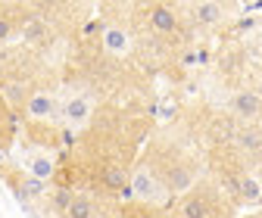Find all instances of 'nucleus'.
<instances>
[{"instance_id":"nucleus-5","label":"nucleus","mask_w":262,"mask_h":218,"mask_svg":"<svg viewBox=\"0 0 262 218\" xmlns=\"http://www.w3.org/2000/svg\"><path fill=\"white\" fill-rule=\"evenodd\" d=\"M0 175H4V181L10 184V190L16 193V200H22V203L41 200V197L47 193V190H44V181L31 178L25 168H10V165H4V168H0Z\"/></svg>"},{"instance_id":"nucleus-21","label":"nucleus","mask_w":262,"mask_h":218,"mask_svg":"<svg viewBox=\"0 0 262 218\" xmlns=\"http://www.w3.org/2000/svg\"><path fill=\"white\" fill-rule=\"evenodd\" d=\"M106 218H125V215H119V212H116V215H106Z\"/></svg>"},{"instance_id":"nucleus-6","label":"nucleus","mask_w":262,"mask_h":218,"mask_svg":"<svg viewBox=\"0 0 262 218\" xmlns=\"http://www.w3.org/2000/svg\"><path fill=\"white\" fill-rule=\"evenodd\" d=\"M56 112H59V106H56L53 90H47V87H35V93L28 97V106H25L28 122H53Z\"/></svg>"},{"instance_id":"nucleus-15","label":"nucleus","mask_w":262,"mask_h":218,"mask_svg":"<svg viewBox=\"0 0 262 218\" xmlns=\"http://www.w3.org/2000/svg\"><path fill=\"white\" fill-rule=\"evenodd\" d=\"M103 47L110 53H125L128 50V35H125L119 25H106L103 28Z\"/></svg>"},{"instance_id":"nucleus-16","label":"nucleus","mask_w":262,"mask_h":218,"mask_svg":"<svg viewBox=\"0 0 262 218\" xmlns=\"http://www.w3.org/2000/svg\"><path fill=\"white\" fill-rule=\"evenodd\" d=\"M237 197H241L244 203H259V200H262V190H259V184H256L250 175H244V178H241V193H237Z\"/></svg>"},{"instance_id":"nucleus-19","label":"nucleus","mask_w":262,"mask_h":218,"mask_svg":"<svg viewBox=\"0 0 262 218\" xmlns=\"http://www.w3.org/2000/svg\"><path fill=\"white\" fill-rule=\"evenodd\" d=\"M4 165H7V153H4V150H0V168H4Z\"/></svg>"},{"instance_id":"nucleus-13","label":"nucleus","mask_w":262,"mask_h":218,"mask_svg":"<svg viewBox=\"0 0 262 218\" xmlns=\"http://www.w3.org/2000/svg\"><path fill=\"white\" fill-rule=\"evenodd\" d=\"M13 137H16V118H13L10 103L4 100V93H0V150H4V153L10 150Z\"/></svg>"},{"instance_id":"nucleus-20","label":"nucleus","mask_w":262,"mask_h":218,"mask_svg":"<svg viewBox=\"0 0 262 218\" xmlns=\"http://www.w3.org/2000/svg\"><path fill=\"white\" fill-rule=\"evenodd\" d=\"M256 93H259V100H262V81H259V87H256Z\"/></svg>"},{"instance_id":"nucleus-14","label":"nucleus","mask_w":262,"mask_h":218,"mask_svg":"<svg viewBox=\"0 0 262 218\" xmlns=\"http://www.w3.org/2000/svg\"><path fill=\"white\" fill-rule=\"evenodd\" d=\"M62 115H66V122H72V125L88 122L91 118V100L88 97H72L69 103L62 106Z\"/></svg>"},{"instance_id":"nucleus-11","label":"nucleus","mask_w":262,"mask_h":218,"mask_svg":"<svg viewBox=\"0 0 262 218\" xmlns=\"http://www.w3.org/2000/svg\"><path fill=\"white\" fill-rule=\"evenodd\" d=\"M25 172L31 175V178H38V181H53V175H56V162L50 159L47 153H31L28 159H25Z\"/></svg>"},{"instance_id":"nucleus-4","label":"nucleus","mask_w":262,"mask_h":218,"mask_svg":"<svg viewBox=\"0 0 262 218\" xmlns=\"http://www.w3.org/2000/svg\"><path fill=\"white\" fill-rule=\"evenodd\" d=\"M178 218H228V212H222L219 197L209 187H193L178 200Z\"/></svg>"},{"instance_id":"nucleus-22","label":"nucleus","mask_w":262,"mask_h":218,"mask_svg":"<svg viewBox=\"0 0 262 218\" xmlns=\"http://www.w3.org/2000/svg\"><path fill=\"white\" fill-rule=\"evenodd\" d=\"M259 134H262V125H259Z\"/></svg>"},{"instance_id":"nucleus-3","label":"nucleus","mask_w":262,"mask_h":218,"mask_svg":"<svg viewBox=\"0 0 262 218\" xmlns=\"http://www.w3.org/2000/svg\"><path fill=\"white\" fill-rule=\"evenodd\" d=\"M131 197H135V203L156 206V209H162V203L169 200V190L162 187V181L156 178V172L150 168L147 159H141L131 168Z\"/></svg>"},{"instance_id":"nucleus-7","label":"nucleus","mask_w":262,"mask_h":218,"mask_svg":"<svg viewBox=\"0 0 262 218\" xmlns=\"http://www.w3.org/2000/svg\"><path fill=\"white\" fill-rule=\"evenodd\" d=\"M100 215H103L100 212V197H94L91 190H75L59 218H100Z\"/></svg>"},{"instance_id":"nucleus-18","label":"nucleus","mask_w":262,"mask_h":218,"mask_svg":"<svg viewBox=\"0 0 262 218\" xmlns=\"http://www.w3.org/2000/svg\"><path fill=\"white\" fill-rule=\"evenodd\" d=\"M241 143H244L250 153H259V150H262V134H253V131H247V134H241Z\"/></svg>"},{"instance_id":"nucleus-1","label":"nucleus","mask_w":262,"mask_h":218,"mask_svg":"<svg viewBox=\"0 0 262 218\" xmlns=\"http://www.w3.org/2000/svg\"><path fill=\"white\" fill-rule=\"evenodd\" d=\"M88 190L97 193L100 200H119L135 203L131 197V172L122 159H113V156H100V159H91L88 165Z\"/></svg>"},{"instance_id":"nucleus-12","label":"nucleus","mask_w":262,"mask_h":218,"mask_svg":"<svg viewBox=\"0 0 262 218\" xmlns=\"http://www.w3.org/2000/svg\"><path fill=\"white\" fill-rule=\"evenodd\" d=\"M190 13H193V22L196 25H215V22H222L225 7L215 4V0H200V4L190 7Z\"/></svg>"},{"instance_id":"nucleus-8","label":"nucleus","mask_w":262,"mask_h":218,"mask_svg":"<svg viewBox=\"0 0 262 218\" xmlns=\"http://www.w3.org/2000/svg\"><path fill=\"white\" fill-rule=\"evenodd\" d=\"M25 134L35 147H41V153H47V150H53L59 143V131L53 128V122H28Z\"/></svg>"},{"instance_id":"nucleus-17","label":"nucleus","mask_w":262,"mask_h":218,"mask_svg":"<svg viewBox=\"0 0 262 218\" xmlns=\"http://www.w3.org/2000/svg\"><path fill=\"white\" fill-rule=\"evenodd\" d=\"M19 28H22V22H19V19H13L10 13H4V10H0V44H7V41L16 35Z\"/></svg>"},{"instance_id":"nucleus-2","label":"nucleus","mask_w":262,"mask_h":218,"mask_svg":"<svg viewBox=\"0 0 262 218\" xmlns=\"http://www.w3.org/2000/svg\"><path fill=\"white\" fill-rule=\"evenodd\" d=\"M144 159L150 162V168L156 172V178L162 181V187L169 190V197H184L193 190V181H196V172L193 165L184 159L178 150H169V147H150L144 153Z\"/></svg>"},{"instance_id":"nucleus-9","label":"nucleus","mask_w":262,"mask_h":218,"mask_svg":"<svg viewBox=\"0 0 262 218\" xmlns=\"http://www.w3.org/2000/svg\"><path fill=\"white\" fill-rule=\"evenodd\" d=\"M147 19L156 31H162V35H172V31H178V13L166 4H150L147 7Z\"/></svg>"},{"instance_id":"nucleus-10","label":"nucleus","mask_w":262,"mask_h":218,"mask_svg":"<svg viewBox=\"0 0 262 218\" xmlns=\"http://www.w3.org/2000/svg\"><path fill=\"white\" fill-rule=\"evenodd\" d=\"M231 112L241 115V118H256L262 112V100L256 90H237L231 97Z\"/></svg>"}]
</instances>
